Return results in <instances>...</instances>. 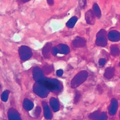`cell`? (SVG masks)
I'll return each mask as SVG.
<instances>
[{
  "instance_id": "5",
  "label": "cell",
  "mask_w": 120,
  "mask_h": 120,
  "mask_svg": "<svg viewBox=\"0 0 120 120\" xmlns=\"http://www.w3.org/2000/svg\"><path fill=\"white\" fill-rule=\"evenodd\" d=\"M33 90L35 93L41 98H45L48 94V92H47L48 90L43 85H41V84L39 83L38 82H37V83L34 85Z\"/></svg>"
},
{
  "instance_id": "11",
  "label": "cell",
  "mask_w": 120,
  "mask_h": 120,
  "mask_svg": "<svg viewBox=\"0 0 120 120\" xmlns=\"http://www.w3.org/2000/svg\"><path fill=\"white\" fill-rule=\"evenodd\" d=\"M52 46V45L51 42H47L43 47V50H42V53H43L44 58H48L49 57L50 53H51Z\"/></svg>"
},
{
  "instance_id": "25",
  "label": "cell",
  "mask_w": 120,
  "mask_h": 120,
  "mask_svg": "<svg viewBox=\"0 0 120 120\" xmlns=\"http://www.w3.org/2000/svg\"><path fill=\"white\" fill-rule=\"evenodd\" d=\"M78 2L81 9H84L87 4V0H78Z\"/></svg>"
},
{
  "instance_id": "19",
  "label": "cell",
  "mask_w": 120,
  "mask_h": 120,
  "mask_svg": "<svg viewBox=\"0 0 120 120\" xmlns=\"http://www.w3.org/2000/svg\"><path fill=\"white\" fill-rule=\"evenodd\" d=\"M92 10H93V12L94 13L97 19H100L102 16V12L101 10L100 9L99 5L97 3H94L92 6Z\"/></svg>"
},
{
  "instance_id": "26",
  "label": "cell",
  "mask_w": 120,
  "mask_h": 120,
  "mask_svg": "<svg viewBox=\"0 0 120 120\" xmlns=\"http://www.w3.org/2000/svg\"><path fill=\"white\" fill-rule=\"evenodd\" d=\"M41 108L40 107V106H38L37 108H36V110H35V115L36 116H38L41 114Z\"/></svg>"
},
{
  "instance_id": "7",
  "label": "cell",
  "mask_w": 120,
  "mask_h": 120,
  "mask_svg": "<svg viewBox=\"0 0 120 120\" xmlns=\"http://www.w3.org/2000/svg\"><path fill=\"white\" fill-rule=\"evenodd\" d=\"M96 17L92 9L88 10L85 14V20L87 24L90 25H93L95 22Z\"/></svg>"
},
{
  "instance_id": "21",
  "label": "cell",
  "mask_w": 120,
  "mask_h": 120,
  "mask_svg": "<svg viewBox=\"0 0 120 120\" xmlns=\"http://www.w3.org/2000/svg\"><path fill=\"white\" fill-rule=\"evenodd\" d=\"M42 70H43V72H44L45 74L49 75L52 72L53 70H54V68H53L52 66H51V65L47 64L45 65V66H44L43 67Z\"/></svg>"
},
{
  "instance_id": "32",
  "label": "cell",
  "mask_w": 120,
  "mask_h": 120,
  "mask_svg": "<svg viewBox=\"0 0 120 120\" xmlns=\"http://www.w3.org/2000/svg\"></svg>"
},
{
  "instance_id": "28",
  "label": "cell",
  "mask_w": 120,
  "mask_h": 120,
  "mask_svg": "<svg viewBox=\"0 0 120 120\" xmlns=\"http://www.w3.org/2000/svg\"><path fill=\"white\" fill-rule=\"evenodd\" d=\"M106 62H107V61L105 58H100L99 61V64L100 66H103L106 64Z\"/></svg>"
},
{
  "instance_id": "30",
  "label": "cell",
  "mask_w": 120,
  "mask_h": 120,
  "mask_svg": "<svg viewBox=\"0 0 120 120\" xmlns=\"http://www.w3.org/2000/svg\"><path fill=\"white\" fill-rule=\"evenodd\" d=\"M47 2V3L49 4V5H53L54 4V0H46Z\"/></svg>"
},
{
  "instance_id": "12",
  "label": "cell",
  "mask_w": 120,
  "mask_h": 120,
  "mask_svg": "<svg viewBox=\"0 0 120 120\" xmlns=\"http://www.w3.org/2000/svg\"><path fill=\"white\" fill-rule=\"evenodd\" d=\"M8 118L9 120H21L20 114L16 109L11 108L9 110L8 112Z\"/></svg>"
},
{
  "instance_id": "18",
  "label": "cell",
  "mask_w": 120,
  "mask_h": 120,
  "mask_svg": "<svg viewBox=\"0 0 120 120\" xmlns=\"http://www.w3.org/2000/svg\"><path fill=\"white\" fill-rule=\"evenodd\" d=\"M33 106H34L33 103L30 100H29V99H25L24 100V102H23V107H24V108L26 110H31L33 108Z\"/></svg>"
},
{
  "instance_id": "13",
  "label": "cell",
  "mask_w": 120,
  "mask_h": 120,
  "mask_svg": "<svg viewBox=\"0 0 120 120\" xmlns=\"http://www.w3.org/2000/svg\"><path fill=\"white\" fill-rule=\"evenodd\" d=\"M42 105L44 109V116L46 119H51L52 116V113H51V109L49 108V105L46 102H42Z\"/></svg>"
},
{
  "instance_id": "3",
  "label": "cell",
  "mask_w": 120,
  "mask_h": 120,
  "mask_svg": "<svg viewBox=\"0 0 120 120\" xmlns=\"http://www.w3.org/2000/svg\"><path fill=\"white\" fill-rule=\"evenodd\" d=\"M38 82L41 84V85L45 87L48 91H57L59 90V88H60V85L58 82L56 83L55 82H52L44 78H43L40 81H38Z\"/></svg>"
},
{
  "instance_id": "14",
  "label": "cell",
  "mask_w": 120,
  "mask_h": 120,
  "mask_svg": "<svg viewBox=\"0 0 120 120\" xmlns=\"http://www.w3.org/2000/svg\"><path fill=\"white\" fill-rule=\"evenodd\" d=\"M108 38L111 41H119L120 40V33L117 31H111L108 34Z\"/></svg>"
},
{
  "instance_id": "22",
  "label": "cell",
  "mask_w": 120,
  "mask_h": 120,
  "mask_svg": "<svg viewBox=\"0 0 120 120\" xmlns=\"http://www.w3.org/2000/svg\"><path fill=\"white\" fill-rule=\"evenodd\" d=\"M120 53V50L119 48L116 45H112L110 48V53L112 56H115L118 55Z\"/></svg>"
},
{
  "instance_id": "15",
  "label": "cell",
  "mask_w": 120,
  "mask_h": 120,
  "mask_svg": "<svg viewBox=\"0 0 120 120\" xmlns=\"http://www.w3.org/2000/svg\"><path fill=\"white\" fill-rule=\"evenodd\" d=\"M50 105H51V109L54 112H58L59 110L60 107H59V103L58 100L55 98H51L50 99Z\"/></svg>"
},
{
  "instance_id": "23",
  "label": "cell",
  "mask_w": 120,
  "mask_h": 120,
  "mask_svg": "<svg viewBox=\"0 0 120 120\" xmlns=\"http://www.w3.org/2000/svg\"><path fill=\"white\" fill-rule=\"evenodd\" d=\"M9 91L8 90H6L2 93L1 96V99L3 102H6L8 99V97H9Z\"/></svg>"
},
{
  "instance_id": "20",
  "label": "cell",
  "mask_w": 120,
  "mask_h": 120,
  "mask_svg": "<svg viewBox=\"0 0 120 120\" xmlns=\"http://www.w3.org/2000/svg\"><path fill=\"white\" fill-rule=\"evenodd\" d=\"M78 21V17L76 16H73L71 19H70L67 22L66 24V26L68 27V28H73V27L74 26L76 23Z\"/></svg>"
},
{
  "instance_id": "2",
  "label": "cell",
  "mask_w": 120,
  "mask_h": 120,
  "mask_svg": "<svg viewBox=\"0 0 120 120\" xmlns=\"http://www.w3.org/2000/svg\"><path fill=\"white\" fill-rule=\"evenodd\" d=\"M95 44L98 47H104L107 45V35L105 30L102 29L96 35Z\"/></svg>"
},
{
  "instance_id": "17",
  "label": "cell",
  "mask_w": 120,
  "mask_h": 120,
  "mask_svg": "<svg viewBox=\"0 0 120 120\" xmlns=\"http://www.w3.org/2000/svg\"><path fill=\"white\" fill-rule=\"evenodd\" d=\"M115 74V68H107L105 71L103 76L104 77L107 79H111Z\"/></svg>"
},
{
  "instance_id": "9",
  "label": "cell",
  "mask_w": 120,
  "mask_h": 120,
  "mask_svg": "<svg viewBox=\"0 0 120 120\" xmlns=\"http://www.w3.org/2000/svg\"><path fill=\"white\" fill-rule=\"evenodd\" d=\"M118 108V102L116 99L113 98L111 100L110 104L108 107V112L111 115H115Z\"/></svg>"
},
{
  "instance_id": "4",
  "label": "cell",
  "mask_w": 120,
  "mask_h": 120,
  "mask_svg": "<svg viewBox=\"0 0 120 120\" xmlns=\"http://www.w3.org/2000/svg\"><path fill=\"white\" fill-rule=\"evenodd\" d=\"M19 53L20 58L22 61H27L32 56V50L27 46H21L19 49Z\"/></svg>"
},
{
  "instance_id": "1",
  "label": "cell",
  "mask_w": 120,
  "mask_h": 120,
  "mask_svg": "<svg viewBox=\"0 0 120 120\" xmlns=\"http://www.w3.org/2000/svg\"><path fill=\"white\" fill-rule=\"evenodd\" d=\"M88 77V73L86 71H80L74 76L71 82V87L72 88H76L80 85L83 83Z\"/></svg>"
},
{
  "instance_id": "8",
  "label": "cell",
  "mask_w": 120,
  "mask_h": 120,
  "mask_svg": "<svg viewBox=\"0 0 120 120\" xmlns=\"http://www.w3.org/2000/svg\"><path fill=\"white\" fill-rule=\"evenodd\" d=\"M72 45L75 48H82L86 45V40L82 37L77 36L72 42Z\"/></svg>"
},
{
  "instance_id": "29",
  "label": "cell",
  "mask_w": 120,
  "mask_h": 120,
  "mask_svg": "<svg viewBox=\"0 0 120 120\" xmlns=\"http://www.w3.org/2000/svg\"><path fill=\"white\" fill-rule=\"evenodd\" d=\"M56 74L58 77H61L63 74V71L62 69H58L56 72Z\"/></svg>"
},
{
  "instance_id": "33",
  "label": "cell",
  "mask_w": 120,
  "mask_h": 120,
  "mask_svg": "<svg viewBox=\"0 0 120 120\" xmlns=\"http://www.w3.org/2000/svg\"></svg>"
},
{
  "instance_id": "16",
  "label": "cell",
  "mask_w": 120,
  "mask_h": 120,
  "mask_svg": "<svg viewBox=\"0 0 120 120\" xmlns=\"http://www.w3.org/2000/svg\"><path fill=\"white\" fill-rule=\"evenodd\" d=\"M57 49H58V52L61 54L67 55L70 52L69 47L66 45L60 44H58V46H57Z\"/></svg>"
},
{
  "instance_id": "27",
  "label": "cell",
  "mask_w": 120,
  "mask_h": 120,
  "mask_svg": "<svg viewBox=\"0 0 120 120\" xmlns=\"http://www.w3.org/2000/svg\"><path fill=\"white\" fill-rule=\"evenodd\" d=\"M58 53V49H57V47H54L52 48V50H51V53H52V55L55 56Z\"/></svg>"
},
{
  "instance_id": "6",
  "label": "cell",
  "mask_w": 120,
  "mask_h": 120,
  "mask_svg": "<svg viewBox=\"0 0 120 120\" xmlns=\"http://www.w3.org/2000/svg\"><path fill=\"white\" fill-rule=\"evenodd\" d=\"M89 118L91 120H107L108 116L105 112H100V111L97 110L91 113Z\"/></svg>"
},
{
  "instance_id": "10",
  "label": "cell",
  "mask_w": 120,
  "mask_h": 120,
  "mask_svg": "<svg viewBox=\"0 0 120 120\" xmlns=\"http://www.w3.org/2000/svg\"><path fill=\"white\" fill-rule=\"evenodd\" d=\"M43 70L41 69L38 67H36L33 69V79L35 81L38 82L43 78Z\"/></svg>"
},
{
  "instance_id": "31",
  "label": "cell",
  "mask_w": 120,
  "mask_h": 120,
  "mask_svg": "<svg viewBox=\"0 0 120 120\" xmlns=\"http://www.w3.org/2000/svg\"><path fill=\"white\" fill-rule=\"evenodd\" d=\"M23 3H27V2L29 1H30V0H21Z\"/></svg>"
},
{
  "instance_id": "24",
  "label": "cell",
  "mask_w": 120,
  "mask_h": 120,
  "mask_svg": "<svg viewBox=\"0 0 120 120\" xmlns=\"http://www.w3.org/2000/svg\"><path fill=\"white\" fill-rule=\"evenodd\" d=\"M81 93H79L78 91L76 92L75 93V96H74V104H78L79 102V101L81 99Z\"/></svg>"
}]
</instances>
